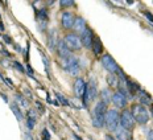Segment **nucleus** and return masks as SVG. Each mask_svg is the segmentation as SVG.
Wrapping results in <instances>:
<instances>
[{"label":"nucleus","instance_id":"f257e3e1","mask_svg":"<svg viewBox=\"0 0 153 140\" xmlns=\"http://www.w3.org/2000/svg\"><path fill=\"white\" fill-rule=\"evenodd\" d=\"M106 114H107V106L103 102H98V104L94 109V114H92V123H94V126L97 128H102L104 126Z\"/></svg>","mask_w":153,"mask_h":140},{"label":"nucleus","instance_id":"f03ea898","mask_svg":"<svg viewBox=\"0 0 153 140\" xmlns=\"http://www.w3.org/2000/svg\"><path fill=\"white\" fill-rule=\"evenodd\" d=\"M131 114H132L135 122L140 123V124H145V123L149 120V114L143 104H133Z\"/></svg>","mask_w":153,"mask_h":140},{"label":"nucleus","instance_id":"7ed1b4c3","mask_svg":"<svg viewBox=\"0 0 153 140\" xmlns=\"http://www.w3.org/2000/svg\"><path fill=\"white\" fill-rule=\"evenodd\" d=\"M119 120L120 115L116 110H110L106 114V120H104V124L108 128V131H116L117 126H119Z\"/></svg>","mask_w":153,"mask_h":140},{"label":"nucleus","instance_id":"20e7f679","mask_svg":"<svg viewBox=\"0 0 153 140\" xmlns=\"http://www.w3.org/2000/svg\"><path fill=\"white\" fill-rule=\"evenodd\" d=\"M98 95V90H97V83H95V79H91L88 82V85L86 86L85 90V95H83V103L87 104L88 102L94 101Z\"/></svg>","mask_w":153,"mask_h":140},{"label":"nucleus","instance_id":"39448f33","mask_svg":"<svg viewBox=\"0 0 153 140\" xmlns=\"http://www.w3.org/2000/svg\"><path fill=\"white\" fill-rule=\"evenodd\" d=\"M65 44L69 48V50H79L82 48V42H81V37L76 33H70L65 37Z\"/></svg>","mask_w":153,"mask_h":140},{"label":"nucleus","instance_id":"423d86ee","mask_svg":"<svg viewBox=\"0 0 153 140\" xmlns=\"http://www.w3.org/2000/svg\"><path fill=\"white\" fill-rule=\"evenodd\" d=\"M120 124H122L123 128L126 130H132L133 126H135V119H133L132 114L128 110H124L120 115Z\"/></svg>","mask_w":153,"mask_h":140},{"label":"nucleus","instance_id":"0eeeda50","mask_svg":"<svg viewBox=\"0 0 153 140\" xmlns=\"http://www.w3.org/2000/svg\"><path fill=\"white\" fill-rule=\"evenodd\" d=\"M102 63H103V68L108 70L110 73H112V74L119 71V68H117L116 62H115V60L110 54H104L102 57Z\"/></svg>","mask_w":153,"mask_h":140},{"label":"nucleus","instance_id":"6e6552de","mask_svg":"<svg viewBox=\"0 0 153 140\" xmlns=\"http://www.w3.org/2000/svg\"><path fill=\"white\" fill-rule=\"evenodd\" d=\"M126 94H127L126 91L119 90L112 95V102H114L115 106L120 107V109H123V107L127 106V95Z\"/></svg>","mask_w":153,"mask_h":140},{"label":"nucleus","instance_id":"1a4fd4ad","mask_svg":"<svg viewBox=\"0 0 153 140\" xmlns=\"http://www.w3.org/2000/svg\"><path fill=\"white\" fill-rule=\"evenodd\" d=\"M61 21H62V27L66 28V29H70V28L74 27V21H75V17L71 12H68L65 11L61 16Z\"/></svg>","mask_w":153,"mask_h":140},{"label":"nucleus","instance_id":"9d476101","mask_svg":"<svg viewBox=\"0 0 153 140\" xmlns=\"http://www.w3.org/2000/svg\"><path fill=\"white\" fill-rule=\"evenodd\" d=\"M86 90V83L82 78H76L74 82V94L76 98H83Z\"/></svg>","mask_w":153,"mask_h":140},{"label":"nucleus","instance_id":"9b49d317","mask_svg":"<svg viewBox=\"0 0 153 140\" xmlns=\"http://www.w3.org/2000/svg\"><path fill=\"white\" fill-rule=\"evenodd\" d=\"M92 41H94V37H92V32L90 29L86 28V31L81 34V42L82 46L85 48H92Z\"/></svg>","mask_w":153,"mask_h":140},{"label":"nucleus","instance_id":"f8f14e48","mask_svg":"<svg viewBox=\"0 0 153 140\" xmlns=\"http://www.w3.org/2000/svg\"><path fill=\"white\" fill-rule=\"evenodd\" d=\"M56 49H57V53H58V56L62 57V58H66V57L71 56V54H70L69 48L66 46V44H65V41H63V40H61V41H58V42H57Z\"/></svg>","mask_w":153,"mask_h":140},{"label":"nucleus","instance_id":"ddd939ff","mask_svg":"<svg viewBox=\"0 0 153 140\" xmlns=\"http://www.w3.org/2000/svg\"><path fill=\"white\" fill-rule=\"evenodd\" d=\"M74 31L76 32V33H83V32L86 31V21L83 20L82 17H76L75 21H74Z\"/></svg>","mask_w":153,"mask_h":140},{"label":"nucleus","instance_id":"4468645a","mask_svg":"<svg viewBox=\"0 0 153 140\" xmlns=\"http://www.w3.org/2000/svg\"><path fill=\"white\" fill-rule=\"evenodd\" d=\"M115 132H116L117 140H131V133L128 132V130L123 128V127H119Z\"/></svg>","mask_w":153,"mask_h":140},{"label":"nucleus","instance_id":"2eb2a0df","mask_svg":"<svg viewBox=\"0 0 153 140\" xmlns=\"http://www.w3.org/2000/svg\"><path fill=\"white\" fill-rule=\"evenodd\" d=\"M100 98H102V102L107 106L111 101V91L108 90V89H103V90L100 91Z\"/></svg>","mask_w":153,"mask_h":140},{"label":"nucleus","instance_id":"dca6fc26","mask_svg":"<svg viewBox=\"0 0 153 140\" xmlns=\"http://www.w3.org/2000/svg\"><path fill=\"white\" fill-rule=\"evenodd\" d=\"M92 50H94V54H100L102 50H103V46H102V42L99 39H94L92 41Z\"/></svg>","mask_w":153,"mask_h":140},{"label":"nucleus","instance_id":"f3484780","mask_svg":"<svg viewBox=\"0 0 153 140\" xmlns=\"http://www.w3.org/2000/svg\"><path fill=\"white\" fill-rule=\"evenodd\" d=\"M107 82H108V85H111L112 87H117V86H119V77H116L115 74H110L107 77Z\"/></svg>","mask_w":153,"mask_h":140},{"label":"nucleus","instance_id":"a211bd4d","mask_svg":"<svg viewBox=\"0 0 153 140\" xmlns=\"http://www.w3.org/2000/svg\"><path fill=\"white\" fill-rule=\"evenodd\" d=\"M11 110H12V112L16 115V118H17V120H21L23 119V114H21V111L20 109H19V106L16 103H12L11 104Z\"/></svg>","mask_w":153,"mask_h":140},{"label":"nucleus","instance_id":"6ab92c4d","mask_svg":"<svg viewBox=\"0 0 153 140\" xmlns=\"http://www.w3.org/2000/svg\"><path fill=\"white\" fill-rule=\"evenodd\" d=\"M141 93V95H140V104H149L151 103V95H148L146 93H144V91H140Z\"/></svg>","mask_w":153,"mask_h":140},{"label":"nucleus","instance_id":"aec40b11","mask_svg":"<svg viewBox=\"0 0 153 140\" xmlns=\"http://www.w3.org/2000/svg\"><path fill=\"white\" fill-rule=\"evenodd\" d=\"M54 31H50L49 32V46L52 48V49H56L57 46V42H56V37H54Z\"/></svg>","mask_w":153,"mask_h":140},{"label":"nucleus","instance_id":"412c9836","mask_svg":"<svg viewBox=\"0 0 153 140\" xmlns=\"http://www.w3.org/2000/svg\"><path fill=\"white\" fill-rule=\"evenodd\" d=\"M68 71L70 73V75H76L78 74V71H79V66H78V62L74 63V65H71V66H69L68 69Z\"/></svg>","mask_w":153,"mask_h":140},{"label":"nucleus","instance_id":"4be33fe9","mask_svg":"<svg viewBox=\"0 0 153 140\" xmlns=\"http://www.w3.org/2000/svg\"><path fill=\"white\" fill-rule=\"evenodd\" d=\"M56 97H57V99H58L59 102H61V104H62V106H69V101L68 99H66V98L65 97H63V95L62 94H59V93H56Z\"/></svg>","mask_w":153,"mask_h":140},{"label":"nucleus","instance_id":"5701e85b","mask_svg":"<svg viewBox=\"0 0 153 140\" xmlns=\"http://www.w3.org/2000/svg\"><path fill=\"white\" fill-rule=\"evenodd\" d=\"M27 120H30V122L36 123V112H34V110H29V112H28V119Z\"/></svg>","mask_w":153,"mask_h":140},{"label":"nucleus","instance_id":"b1692460","mask_svg":"<svg viewBox=\"0 0 153 140\" xmlns=\"http://www.w3.org/2000/svg\"><path fill=\"white\" fill-rule=\"evenodd\" d=\"M16 99H17V102H20V103L23 104L24 107H28V101L25 99V98L21 97V95H19V94H17V95H16Z\"/></svg>","mask_w":153,"mask_h":140},{"label":"nucleus","instance_id":"393cba45","mask_svg":"<svg viewBox=\"0 0 153 140\" xmlns=\"http://www.w3.org/2000/svg\"><path fill=\"white\" fill-rule=\"evenodd\" d=\"M42 140H50V136H49V132H48L46 128L42 130Z\"/></svg>","mask_w":153,"mask_h":140},{"label":"nucleus","instance_id":"a878e982","mask_svg":"<svg viewBox=\"0 0 153 140\" xmlns=\"http://www.w3.org/2000/svg\"><path fill=\"white\" fill-rule=\"evenodd\" d=\"M61 5L62 7H70V5H74V1H70V0H62L61 1Z\"/></svg>","mask_w":153,"mask_h":140},{"label":"nucleus","instance_id":"bb28decb","mask_svg":"<svg viewBox=\"0 0 153 140\" xmlns=\"http://www.w3.org/2000/svg\"><path fill=\"white\" fill-rule=\"evenodd\" d=\"M146 139L153 140V131H148V133H146Z\"/></svg>","mask_w":153,"mask_h":140},{"label":"nucleus","instance_id":"cd10ccee","mask_svg":"<svg viewBox=\"0 0 153 140\" xmlns=\"http://www.w3.org/2000/svg\"><path fill=\"white\" fill-rule=\"evenodd\" d=\"M145 16H146V19H148V20H151L152 23H153V15L152 13H149V12H145Z\"/></svg>","mask_w":153,"mask_h":140},{"label":"nucleus","instance_id":"c85d7f7f","mask_svg":"<svg viewBox=\"0 0 153 140\" xmlns=\"http://www.w3.org/2000/svg\"><path fill=\"white\" fill-rule=\"evenodd\" d=\"M13 63H15V66H16V68H17L19 70H20V71H24V68H23V66H21L19 62H13Z\"/></svg>","mask_w":153,"mask_h":140},{"label":"nucleus","instance_id":"c756f323","mask_svg":"<svg viewBox=\"0 0 153 140\" xmlns=\"http://www.w3.org/2000/svg\"><path fill=\"white\" fill-rule=\"evenodd\" d=\"M25 140H33L30 136V133H27V135H25Z\"/></svg>","mask_w":153,"mask_h":140},{"label":"nucleus","instance_id":"7c9ffc66","mask_svg":"<svg viewBox=\"0 0 153 140\" xmlns=\"http://www.w3.org/2000/svg\"><path fill=\"white\" fill-rule=\"evenodd\" d=\"M106 140H115V139L111 135H106Z\"/></svg>","mask_w":153,"mask_h":140},{"label":"nucleus","instance_id":"2f4dec72","mask_svg":"<svg viewBox=\"0 0 153 140\" xmlns=\"http://www.w3.org/2000/svg\"><path fill=\"white\" fill-rule=\"evenodd\" d=\"M4 40H5V41H7V42H8V44H11V39H9V37H8V36H4Z\"/></svg>","mask_w":153,"mask_h":140},{"label":"nucleus","instance_id":"473e14b6","mask_svg":"<svg viewBox=\"0 0 153 140\" xmlns=\"http://www.w3.org/2000/svg\"><path fill=\"white\" fill-rule=\"evenodd\" d=\"M152 115H153V107H152Z\"/></svg>","mask_w":153,"mask_h":140},{"label":"nucleus","instance_id":"72a5a7b5","mask_svg":"<svg viewBox=\"0 0 153 140\" xmlns=\"http://www.w3.org/2000/svg\"><path fill=\"white\" fill-rule=\"evenodd\" d=\"M1 79H3V78H1V75H0V81H1Z\"/></svg>","mask_w":153,"mask_h":140}]
</instances>
